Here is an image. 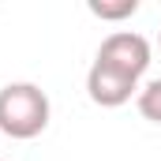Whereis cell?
Wrapping results in <instances>:
<instances>
[{"instance_id":"6da1fadb","label":"cell","mask_w":161,"mask_h":161,"mask_svg":"<svg viewBox=\"0 0 161 161\" xmlns=\"http://www.w3.org/2000/svg\"><path fill=\"white\" fill-rule=\"evenodd\" d=\"M49 127V97L34 82H8L0 90V131L11 139H34Z\"/></svg>"},{"instance_id":"7a4b0ae2","label":"cell","mask_w":161,"mask_h":161,"mask_svg":"<svg viewBox=\"0 0 161 161\" xmlns=\"http://www.w3.org/2000/svg\"><path fill=\"white\" fill-rule=\"evenodd\" d=\"M97 64L120 71L127 79H142V71L150 68V41L142 34H131V30H116V34H109L101 41Z\"/></svg>"},{"instance_id":"3957f363","label":"cell","mask_w":161,"mask_h":161,"mask_svg":"<svg viewBox=\"0 0 161 161\" xmlns=\"http://www.w3.org/2000/svg\"><path fill=\"white\" fill-rule=\"evenodd\" d=\"M135 90H139V79H127V75L105 68V64H97V60H94V68L86 71V94H90V101L101 105V109L127 105Z\"/></svg>"},{"instance_id":"277c9868","label":"cell","mask_w":161,"mask_h":161,"mask_svg":"<svg viewBox=\"0 0 161 161\" xmlns=\"http://www.w3.org/2000/svg\"><path fill=\"white\" fill-rule=\"evenodd\" d=\"M139 113H142L146 120L161 124V79H150L139 90Z\"/></svg>"},{"instance_id":"5b68a950","label":"cell","mask_w":161,"mask_h":161,"mask_svg":"<svg viewBox=\"0 0 161 161\" xmlns=\"http://www.w3.org/2000/svg\"><path fill=\"white\" fill-rule=\"evenodd\" d=\"M90 11L97 19H127L139 11V0H90Z\"/></svg>"},{"instance_id":"8992f818","label":"cell","mask_w":161,"mask_h":161,"mask_svg":"<svg viewBox=\"0 0 161 161\" xmlns=\"http://www.w3.org/2000/svg\"><path fill=\"white\" fill-rule=\"evenodd\" d=\"M158 45H161V34H158Z\"/></svg>"}]
</instances>
